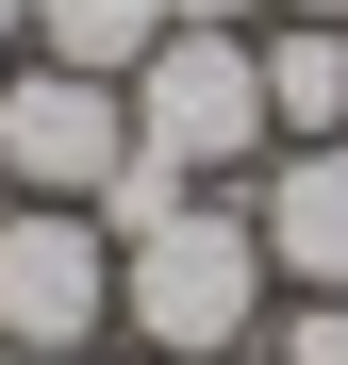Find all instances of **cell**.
<instances>
[{"mask_svg": "<svg viewBox=\"0 0 348 365\" xmlns=\"http://www.w3.org/2000/svg\"><path fill=\"white\" fill-rule=\"evenodd\" d=\"M265 316H282V266H265L249 182H199L166 232L116 250V332L149 365H232V349H265Z\"/></svg>", "mask_w": 348, "mask_h": 365, "instance_id": "1", "label": "cell"}, {"mask_svg": "<svg viewBox=\"0 0 348 365\" xmlns=\"http://www.w3.org/2000/svg\"><path fill=\"white\" fill-rule=\"evenodd\" d=\"M133 150L199 166V182H249V166L282 150V116H265V67H249V34H166L149 67H133Z\"/></svg>", "mask_w": 348, "mask_h": 365, "instance_id": "2", "label": "cell"}, {"mask_svg": "<svg viewBox=\"0 0 348 365\" xmlns=\"http://www.w3.org/2000/svg\"><path fill=\"white\" fill-rule=\"evenodd\" d=\"M100 332H116V232L83 200H0V349L100 365Z\"/></svg>", "mask_w": 348, "mask_h": 365, "instance_id": "3", "label": "cell"}, {"mask_svg": "<svg viewBox=\"0 0 348 365\" xmlns=\"http://www.w3.org/2000/svg\"><path fill=\"white\" fill-rule=\"evenodd\" d=\"M116 150H133V83H83L50 50L0 67V200H100Z\"/></svg>", "mask_w": 348, "mask_h": 365, "instance_id": "4", "label": "cell"}, {"mask_svg": "<svg viewBox=\"0 0 348 365\" xmlns=\"http://www.w3.org/2000/svg\"><path fill=\"white\" fill-rule=\"evenodd\" d=\"M249 216H265V266L282 299H348V133H299L249 166Z\"/></svg>", "mask_w": 348, "mask_h": 365, "instance_id": "5", "label": "cell"}, {"mask_svg": "<svg viewBox=\"0 0 348 365\" xmlns=\"http://www.w3.org/2000/svg\"><path fill=\"white\" fill-rule=\"evenodd\" d=\"M249 67H265L282 150H299V133H348V17H265V34H249Z\"/></svg>", "mask_w": 348, "mask_h": 365, "instance_id": "6", "label": "cell"}, {"mask_svg": "<svg viewBox=\"0 0 348 365\" xmlns=\"http://www.w3.org/2000/svg\"><path fill=\"white\" fill-rule=\"evenodd\" d=\"M33 50L83 67V83H133L149 50H166V0H33Z\"/></svg>", "mask_w": 348, "mask_h": 365, "instance_id": "7", "label": "cell"}, {"mask_svg": "<svg viewBox=\"0 0 348 365\" xmlns=\"http://www.w3.org/2000/svg\"><path fill=\"white\" fill-rule=\"evenodd\" d=\"M265 365H348V299H282V316H265Z\"/></svg>", "mask_w": 348, "mask_h": 365, "instance_id": "8", "label": "cell"}, {"mask_svg": "<svg viewBox=\"0 0 348 365\" xmlns=\"http://www.w3.org/2000/svg\"><path fill=\"white\" fill-rule=\"evenodd\" d=\"M166 34H265V0H166Z\"/></svg>", "mask_w": 348, "mask_h": 365, "instance_id": "9", "label": "cell"}, {"mask_svg": "<svg viewBox=\"0 0 348 365\" xmlns=\"http://www.w3.org/2000/svg\"><path fill=\"white\" fill-rule=\"evenodd\" d=\"M17 50H33V0H0V67H17Z\"/></svg>", "mask_w": 348, "mask_h": 365, "instance_id": "10", "label": "cell"}, {"mask_svg": "<svg viewBox=\"0 0 348 365\" xmlns=\"http://www.w3.org/2000/svg\"><path fill=\"white\" fill-rule=\"evenodd\" d=\"M265 17H348V0H265Z\"/></svg>", "mask_w": 348, "mask_h": 365, "instance_id": "11", "label": "cell"}, {"mask_svg": "<svg viewBox=\"0 0 348 365\" xmlns=\"http://www.w3.org/2000/svg\"><path fill=\"white\" fill-rule=\"evenodd\" d=\"M0 365H67V349H0Z\"/></svg>", "mask_w": 348, "mask_h": 365, "instance_id": "12", "label": "cell"}, {"mask_svg": "<svg viewBox=\"0 0 348 365\" xmlns=\"http://www.w3.org/2000/svg\"><path fill=\"white\" fill-rule=\"evenodd\" d=\"M232 365H265V349H232Z\"/></svg>", "mask_w": 348, "mask_h": 365, "instance_id": "13", "label": "cell"}, {"mask_svg": "<svg viewBox=\"0 0 348 365\" xmlns=\"http://www.w3.org/2000/svg\"><path fill=\"white\" fill-rule=\"evenodd\" d=\"M133 365H149V349H133Z\"/></svg>", "mask_w": 348, "mask_h": 365, "instance_id": "14", "label": "cell"}]
</instances>
